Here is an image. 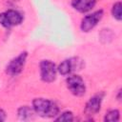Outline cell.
Wrapping results in <instances>:
<instances>
[{"mask_svg": "<svg viewBox=\"0 0 122 122\" xmlns=\"http://www.w3.org/2000/svg\"><path fill=\"white\" fill-rule=\"evenodd\" d=\"M112 15L115 19H117L118 21L121 20L122 16H121V3L120 2H117L113 5L112 7Z\"/></svg>", "mask_w": 122, "mask_h": 122, "instance_id": "7c38bea8", "label": "cell"}, {"mask_svg": "<svg viewBox=\"0 0 122 122\" xmlns=\"http://www.w3.org/2000/svg\"><path fill=\"white\" fill-rule=\"evenodd\" d=\"M67 86L71 92L76 96H81L86 92V86L79 75H71L67 78Z\"/></svg>", "mask_w": 122, "mask_h": 122, "instance_id": "277c9868", "label": "cell"}, {"mask_svg": "<svg viewBox=\"0 0 122 122\" xmlns=\"http://www.w3.org/2000/svg\"><path fill=\"white\" fill-rule=\"evenodd\" d=\"M27 52H21L17 57L13 58L7 66L6 71L8 74L13 76V75H17L18 73H20L24 68L25 62H26V58H27Z\"/></svg>", "mask_w": 122, "mask_h": 122, "instance_id": "5b68a950", "label": "cell"}, {"mask_svg": "<svg viewBox=\"0 0 122 122\" xmlns=\"http://www.w3.org/2000/svg\"><path fill=\"white\" fill-rule=\"evenodd\" d=\"M40 75L44 82H52L56 77V68L50 60H43L40 63Z\"/></svg>", "mask_w": 122, "mask_h": 122, "instance_id": "3957f363", "label": "cell"}, {"mask_svg": "<svg viewBox=\"0 0 122 122\" xmlns=\"http://www.w3.org/2000/svg\"><path fill=\"white\" fill-rule=\"evenodd\" d=\"M105 121H118L119 120V112L117 110H112L108 112L104 118Z\"/></svg>", "mask_w": 122, "mask_h": 122, "instance_id": "8fae6325", "label": "cell"}, {"mask_svg": "<svg viewBox=\"0 0 122 122\" xmlns=\"http://www.w3.org/2000/svg\"><path fill=\"white\" fill-rule=\"evenodd\" d=\"M5 119H6V113H5V112L3 110L0 109V122L4 121Z\"/></svg>", "mask_w": 122, "mask_h": 122, "instance_id": "5bb4252c", "label": "cell"}, {"mask_svg": "<svg viewBox=\"0 0 122 122\" xmlns=\"http://www.w3.org/2000/svg\"><path fill=\"white\" fill-rule=\"evenodd\" d=\"M96 0H72V7L79 12L90 11L95 5Z\"/></svg>", "mask_w": 122, "mask_h": 122, "instance_id": "9c48e42d", "label": "cell"}, {"mask_svg": "<svg viewBox=\"0 0 122 122\" xmlns=\"http://www.w3.org/2000/svg\"><path fill=\"white\" fill-rule=\"evenodd\" d=\"M83 66V62L78 57H73L70 59L64 60L59 66H58V71L62 75H67L71 73L73 71L80 70Z\"/></svg>", "mask_w": 122, "mask_h": 122, "instance_id": "8992f818", "label": "cell"}, {"mask_svg": "<svg viewBox=\"0 0 122 122\" xmlns=\"http://www.w3.org/2000/svg\"><path fill=\"white\" fill-rule=\"evenodd\" d=\"M18 116L22 120H28V119L31 118V116H32V111L28 106L20 107L19 110H18Z\"/></svg>", "mask_w": 122, "mask_h": 122, "instance_id": "30bf717a", "label": "cell"}, {"mask_svg": "<svg viewBox=\"0 0 122 122\" xmlns=\"http://www.w3.org/2000/svg\"><path fill=\"white\" fill-rule=\"evenodd\" d=\"M102 97H103V94H96V95L92 96L86 104L85 112L89 115H92V114L96 113L100 110Z\"/></svg>", "mask_w": 122, "mask_h": 122, "instance_id": "ba28073f", "label": "cell"}, {"mask_svg": "<svg viewBox=\"0 0 122 122\" xmlns=\"http://www.w3.org/2000/svg\"><path fill=\"white\" fill-rule=\"evenodd\" d=\"M103 16V10H97L92 14H89L87 16H85L83 19H82V22H81V30L83 31H89L91 30L92 29H93L97 23L101 20Z\"/></svg>", "mask_w": 122, "mask_h": 122, "instance_id": "52a82bcc", "label": "cell"}, {"mask_svg": "<svg viewBox=\"0 0 122 122\" xmlns=\"http://www.w3.org/2000/svg\"><path fill=\"white\" fill-rule=\"evenodd\" d=\"M56 121H72L73 120V115H72V112H63L61 115H59L56 119Z\"/></svg>", "mask_w": 122, "mask_h": 122, "instance_id": "4fadbf2b", "label": "cell"}, {"mask_svg": "<svg viewBox=\"0 0 122 122\" xmlns=\"http://www.w3.org/2000/svg\"><path fill=\"white\" fill-rule=\"evenodd\" d=\"M34 112L42 117H54L59 112L58 106L51 100L44 98H35L32 101Z\"/></svg>", "mask_w": 122, "mask_h": 122, "instance_id": "6da1fadb", "label": "cell"}, {"mask_svg": "<svg viewBox=\"0 0 122 122\" xmlns=\"http://www.w3.org/2000/svg\"><path fill=\"white\" fill-rule=\"evenodd\" d=\"M22 20V14L14 10H9L5 12L0 13V24L5 28H10L12 26L19 25Z\"/></svg>", "mask_w": 122, "mask_h": 122, "instance_id": "7a4b0ae2", "label": "cell"}]
</instances>
